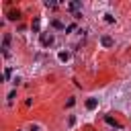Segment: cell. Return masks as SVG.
I'll return each mask as SVG.
<instances>
[{"mask_svg": "<svg viewBox=\"0 0 131 131\" xmlns=\"http://www.w3.org/2000/svg\"><path fill=\"white\" fill-rule=\"evenodd\" d=\"M18 16H20V12H18V10H10V12H8V18H12V20H16Z\"/></svg>", "mask_w": 131, "mask_h": 131, "instance_id": "cell-1", "label": "cell"}, {"mask_svg": "<svg viewBox=\"0 0 131 131\" xmlns=\"http://www.w3.org/2000/svg\"><path fill=\"white\" fill-rule=\"evenodd\" d=\"M102 45H104V47H111V45H113V39H111V37H102Z\"/></svg>", "mask_w": 131, "mask_h": 131, "instance_id": "cell-2", "label": "cell"}, {"mask_svg": "<svg viewBox=\"0 0 131 131\" xmlns=\"http://www.w3.org/2000/svg\"><path fill=\"white\" fill-rule=\"evenodd\" d=\"M78 6H80V2H76V0L68 4V8H70V10H78Z\"/></svg>", "mask_w": 131, "mask_h": 131, "instance_id": "cell-3", "label": "cell"}, {"mask_svg": "<svg viewBox=\"0 0 131 131\" xmlns=\"http://www.w3.org/2000/svg\"><path fill=\"white\" fill-rule=\"evenodd\" d=\"M96 104H98V102H96L94 98H90V100L86 102V106H88V108H96Z\"/></svg>", "mask_w": 131, "mask_h": 131, "instance_id": "cell-4", "label": "cell"}, {"mask_svg": "<svg viewBox=\"0 0 131 131\" xmlns=\"http://www.w3.org/2000/svg\"><path fill=\"white\" fill-rule=\"evenodd\" d=\"M104 121H106L108 125H113V127H119V125H117V121H115V119H111V117H104Z\"/></svg>", "mask_w": 131, "mask_h": 131, "instance_id": "cell-5", "label": "cell"}, {"mask_svg": "<svg viewBox=\"0 0 131 131\" xmlns=\"http://www.w3.org/2000/svg\"><path fill=\"white\" fill-rule=\"evenodd\" d=\"M59 59H61V61H66V59H70V53H66V51H61V53H59Z\"/></svg>", "mask_w": 131, "mask_h": 131, "instance_id": "cell-6", "label": "cell"}]
</instances>
